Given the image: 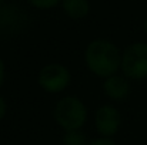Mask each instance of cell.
I'll use <instances>...</instances> for the list:
<instances>
[{
    "label": "cell",
    "instance_id": "cell-2",
    "mask_svg": "<svg viewBox=\"0 0 147 145\" xmlns=\"http://www.w3.org/2000/svg\"><path fill=\"white\" fill-rule=\"evenodd\" d=\"M53 120L63 132L83 130L89 120V108L80 97L64 96L53 107Z\"/></svg>",
    "mask_w": 147,
    "mask_h": 145
},
{
    "label": "cell",
    "instance_id": "cell-4",
    "mask_svg": "<svg viewBox=\"0 0 147 145\" xmlns=\"http://www.w3.org/2000/svg\"><path fill=\"white\" fill-rule=\"evenodd\" d=\"M37 84L47 94H61L71 84V73L61 63H49L40 68L37 74Z\"/></svg>",
    "mask_w": 147,
    "mask_h": 145
},
{
    "label": "cell",
    "instance_id": "cell-13",
    "mask_svg": "<svg viewBox=\"0 0 147 145\" xmlns=\"http://www.w3.org/2000/svg\"><path fill=\"white\" fill-rule=\"evenodd\" d=\"M143 29H144V33L147 34V17H146V20H144V24H143Z\"/></svg>",
    "mask_w": 147,
    "mask_h": 145
},
{
    "label": "cell",
    "instance_id": "cell-9",
    "mask_svg": "<svg viewBox=\"0 0 147 145\" xmlns=\"http://www.w3.org/2000/svg\"><path fill=\"white\" fill-rule=\"evenodd\" d=\"M33 7L40 9V10H47V9H53L56 7L61 0H27Z\"/></svg>",
    "mask_w": 147,
    "mask_h": 145
},
{
    "label": "cell",
    "instance_id": "cell-1",
    "mask_svg": "<svg viewBox=\"0 0 147 145\" xmlns=\"http://www.w3.org/2000/svg\"><path fill=\"white\" fill-rule=\"evenodd\" d=\"M86 68L97 78H107L120 73L121 50L107 39H94L84 48Z\"/></svg>",
    "mask_w": 147,
    "mask_h": 145
},
{
    "label": "cell",
    "instance_id": "cell-6",
    "mask_svg": "<svg viewBox=\"0 0 147 145\" xmlns=\"http://www.w3.org/2000/svg\"><path fill=\"white\" fill-rule=\"evenodd\" d=\"M101 90H103V94L109 100L121 102L131 93V81L126 78L121 73H117L103 80Z\"/></svg>",
    "mask_w": 147,
    "mask_h": 145
},
{
    "label": "cell",
    "instance_id": "cell-11",
    "mask_svg": "<svg viewBox=\"0 0 147 145\" xmlns=\"http://www.w3.org/2000/svg\"><path fill=\"white\" fill-rule=\"evenodd\" d=\"M7 114V102H6V98L0 94V122L4 120Z\"/></svg>",
    "mask_w": 147,
    "mask_h": 145
},
{
    "label": "cell",
    "instance_id": "cell-12",
    "mask_svg": "<svg viewBox=\"0 0 147 145\" xmlns=\"http://www.w3.org/2000/svg\"><path fill=\"white\" fill-rule=\"evenodd\" d=\"M4 80H6V64H4V60L0 57V90L4 84Z\"/></svg>",
    "mask_w": 147,
    "mask_h": 145
},
{
    "label": "cell",
    "instance_id": "cell-7",
    "mask_svg": "<svg viewBox=\"0 0 147 145\" xmlns=\"http://www.w3.org/2000/svg\"><path fill=\"white\" fill-rule=\"evenodd\" d=\"M61 7L66 16L73 20L84 19L90 13L89 0H61Z\"/></svg>",
    "mask_w": 147,
    "mask_h": 145
},
{
    "label": "cell",
    "instance_id": "cell-5",
    "mask_svg": "<svg viewBox=\"0 0 147 145\" xmlns=\"http://www.w3.org/2000/svg\"><path fill=\"white\" fill-rule=\"evenodd\" d=\"M94 130L101 138H114L121 128L123 118L120 111L111 104H103L94 111Z\"/></svg>",
    "mask_w": 147,
    "mask_h": 145
},
{
    "label": "cell",
    "instance_id": "cell-10",
    "mask_svg": "<svg viewBox=\"0 0 147 145\" xmlns=\"http://www.w3.org/2000/svg\"><path fill=\"white\" fill-rule=\"evenodd\" d=\"M87 145H117L114 142V140L111 138H101V137H97L94 138L93 141H89Z\"/></svg>",
    "mask_w": 147,
    "mask_h": 145
},
{
    "label": "cell",
    "instance_id": "cell-8",
    "mask_svg": "<svg viewBox=\"0 0 147 145\" xmlns=\"http://www.w3.org/2000/svg\"><path fill=\"white\" fill-rule=\"evenodd\" d=\"M63 145H87V137L82 130L77 131H67L63 132V138H61Z\"/></svg>",
    "mask_w": 147,
    "mask_h": 145
},
{
    "label": "cell",
    "instance_id": "cell-14",
    "mask_svg": "<svg viewBox=\"0 0 147 145\" xmlns=\"http://www.w3.org/2000/svg\"><path fill=\"white\" fill-rule=\"evenodd\" d=\"M3 1H4V0H0V4H1V3H3Z\"/></svg>",
    "mask_w": 147,
    "mask_h": 145
},
{
    "label": "cell",
    "instance_id": "cell-3",
    "mask_svg": "<svg viewBox=\"0 0 147 145\" xmlns=\"http://www.w3.org/2000/svg\"><path fill=\"white\" fill-rule=\"evenodd\" d=\"M120 73L130 81H143L147 78V43L136 41L121 51Z\"/></svg>",
    "mask_w": 147,
    "mask_h": 145
}]
</instances>
